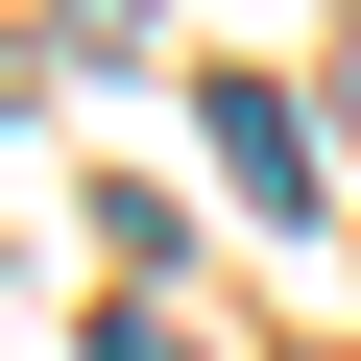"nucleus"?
I'll return each mask as SVG.
<instances>
[{"instance_id":"nucleus-1","label":"nucleus","mask_w":361,"mask_h":361,"mask_svg":"<svg viewBox=\"0 0 361 361\" xmlns=\"http://www.w3.org/2000/svg\"><path fill=\"white\" fill-rule=\"evenodd\" d=\"M217 169H241V217H289V193H313V121H289L265 73H217Z\"/></svg>"}]
</instances>
